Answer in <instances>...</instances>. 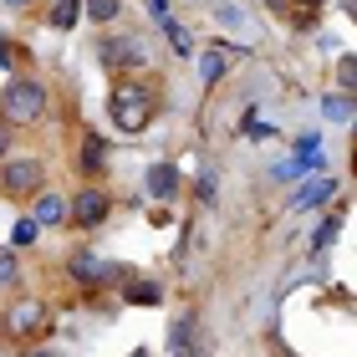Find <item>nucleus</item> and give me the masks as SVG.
Segmentation results:
<instances>
[{"instance_id":"nucleus-16","label":"nucleus","mask_w":357,"mask_h":357,"mask_svg":"<svg viewBox=\"0 0 357 357\" xmlns=\"http://www.w3.org/2000/svg\"><path fill=\"white\" fill-rule=\"evenodd\" d=\"M158 31H164V41L174 46V56H194V52H199V46H194V36L174 21V15H164V21H158Z\"/></svg>"},{"instance_id":"nucleus-4","label":"nucleus","mask_w":357,"mask_h":357,"mask_svg":"<svg viewBox=\"0 0 357 357\" xmlns=\"http://www.w3.org/2000/svg\"><path fill=\"white\" fill-rule=\"evenodd\" d=\"M67 271L77 275V286H82V291H107V286H123L128 275H133L128 266L102 261L97 250H72V255H67Z\"/></svg>"},{"instance_id":"nucleus-33","label":"nucleus","mask_w":357,"mask_h":357,"mask_svg":"<svg viewBox=\"0 0 357 357\" xmlns=\"http://www.w3.org/2000/svg\"><path fill=\"white\" fill-rule=\"evenodd\" d=\"M174 357H199V347H184V352H174Z\"/></svg>"},{"instance_id":"nucleus-9","label":"nucleus","mask_w":357,"mask_h":357,"mask_svg":"<svg viewBox=\"0 0 357 357\" xmlns=\"http://www.w3.org/2000/svg\"><path fill=\"white\" fill-rule=\"evenodd\" d=\"M107 164H112V143H107V133L87 128V133L77 138V169H82L87 178H102V174H107Z\"/></svg>"},{"instance_id":"nucleus-15","label":"nucleus","mask_w":357,"mask_h":357,"mask_svg":"<svg viewBox=\"0 0 357 357\" xmlns=\"http://www.w3.org/2000/svg\"><path fill=\"white\" fill-rule=\"evenodd\" d=\"M77 21H82V0H52L46 6V26L52 31H77Z\"/></svg>"},{"instance_id":"nucleus-14","label":"nucleus","mask_w":357,"mask_h":357,"mask_svg":"<svg viewBox=\"0 0 357 357\" xmlns=\"http://www.w3.org/2000/svg\"><path fill=\"white\" fill-rule=\"evenodd\" d=\"M321 118L337 123V128H347V123L357 118V102H352L347 92H321Z\"/></svg>"},{"instance_id":"nucleus-22","label":"nucleus","mask_w":357,"mask_h":357,"mask_svg":"<svg viewBox=\"0 0 357 357\" xmlns=\"http://www.w3.org/2000/svg\"><path fill=\"white\" fill-rule=\"evenodd\" d=\"M21 286V266H15V250H0V291Z\"/></svg>"},{"instance_id":"nucleus-7","label":"nucleus","mask_w":357,"mask_h":357,"mask_svg":"<svg viewBox=\"0 0 357 357\" xmlns=\"http://www.w3.org/2000/svg\"><path fill=\"white\" fill-rule=\"evenodd\" d=\"M235 56H240V46H230V41H209V46H199V52H194V61H199V87H204V92L220 87L225 77H230Z\"/></svg>"},{"instance_id":"nucleus-27","label":"nucleus","mask_w":357,"mask_h":357,"mask_svg":"<svg viewBox=\"0 0 357 357\" xmlns=\"http://www.w3.org/2000/svg\"><path fill=\"white\" fill-rule=\"evenodd\" d=\"M312 153H321V133H301L296 138V158H312Z\"/></svg>"},{"instance_id":"nucleus-23","label":"nucleus","mask_w":357,"mask_h":357,"mask_svg":"<svg viewBox=\"0 0 357 357\" xmlns=\"http://www.w3.org/2000/svg\"><path fill=\"white\" fill-rule=\"evenodd\" d=\"M215 21H220L225 31H240V26H245V10L230 6V0H215Z\"/></svg>"},{"instance_id":"nucleus-6","label":"nucleus","mask_w":357,"mask_h":357,"mask_svg":"<svg viewBox=\"0 0 357 357\" xmlns=\"http://www.w3.org/2000/svg\"><path fill=\"white\" fill-rule=\"evenodd\" d=\"M112 215V194L102 184H87L77 189V199H67V225H77V230H97V225H107Z\"/></svg>"},{"instance_id":"nucleus-34","label":"nucleus","mask_w":357,"mask_h":357,"mask_svg":"<svg viewBox=\"0 0 357 357\" xmlns=\"http://www.w3.org/2000/svg\"><path fill=\"white\" fill-rule=\"evenodd\" d=\"M128 357H153V352H149V347H133V352H128Z\"/></svg>"},{"instance_id":"nucleus-21","label":"nucleus","mask_w":357,"mask_h":357,"mask_svg":"<svg viewBox=\"0 0 357 357\" xmlns=\"http://www.w3.org/2000/svg\"><path fill=\"white\" fill-rule=\"evenodd\" d=\"M36 240H41V225H36V220H31V215H26V220H15V230H10V245H15V250L36 245Z\"/></svg>"},{"instance_id":"nucleus-29","label":"nucleus","mask_w":357,"mask_h":357,"mask_svg":"<svg viewBox=\"0 0 357 357\" xmlns=\"http://www.w3.org/2000/svg\"><path fill=\"white\" fill-rule=\"evenodd\" d=\"M169 6H174V0H149V15H153V21H164V15H174Z\"/></svg>"},{"instance_id":"nucleus-12","label":"nucleus","mask_w":357,"mask_h":357,"mask_svg":"<svg viewBox=\"0 0 357 357\" xmlns=\"http://www.w3.org/2000/svg\"><path fill=\"white\" fill-rule=\"evenodd\" d=\"M337 189H342V184L321 174V178H312L306 189H296V199H291V209H321V204H332V199H337Z\"/></svg>"},{"instance_id":"nucleus-31","label":"nucleus","mask_w":357,"mask_h":357,"mask_svg":"<svg viewBox=\"0 0 357 357\" xmlns=\"http://www.w3.org/2000/svg\"><path fill=\"white\" fill-rule=\"evenodd\" d=\"M0 6H10V10H26V6H31V0H0Z\"/></svg>"},{"instance_id":"nucleus-5","label":"nucleus","mask_w":357,"mask_h":357,"mask_svg":"<svg viewBox=\"0 0 357 357\" xmlns=\"http://www.w3.org/2000/svg\"><path fill=\"white\" fill-rule=\"evenodd\" d=\"M97 56H102L107 72H143L149 67V46H143V36H102L97 41Z\"/></svg>"},{"instance_id":"nucleus-35","label":"nucleus","mask_w":357,"mask_h":357,"mask_svg":"<svg viewBox=\"0 0 357 357\" xmlns=\"http://www.w3.org/2000/svg\"><path fill=\"white\" fill-rule=\"evenodd\" d=\"M31 357H61V352H31Z\"/></svg>"},{"instance_id":"nucleus-13","label":"nucleus","mask_w":357,"mask_h":357,"mask_svg":"<svg viewBox=\"0 0 357 357\" xmlns=\"http://www.w3.org/2000/svg\"><path fill=\"white\" fill-rule=\"evenodd\" d=\"M123 301L128 306H158L164 301V286H158L153 275H128L123 281Z\"/></svg>"},{"instance_id":"nucleus-18","label":"nucleus","mask_w":357,"mask_h":357,"mask_svg":"<svg viewBox=\"0 0 357 357\" xmlns=\"http://www.w3.org/2000/svg\"><path fill=\"white\" fill-rule=\"evenodd\" d=\"M337 230H342V209H332V215H327V220H321L317 230H312V250H317V255H321V250H332Z\"/></svg>"},{"instance_id":"nucleus-8","label":"nucleus","mask_w":357,"mask_h":357,"mask_svg":"<svg viewBox=\"0 0 357 357\" xmlns=\"http://www.w3.org/2000/svg\"><path fill=\"white\" fill-rule=\"evenodd\" d=\"M143 189H149L153 204H174L178 194H184V174H178V164H169V158H153V164L143 169Z\"/></svg>"},{"instance_id":"nucleus-20","label":"nucleus","mask_w":357,"mask_h":357,"mask_svg":"<svg viewBox=\"0 0 357 357\" xmlns=\"http://www.w3.org/2000/svg\"><path fill=\"white\" fill-rule=\"evenodd\" d=\"M184 347H194V317H178L169 327V352H184Z\"/></svg>"},{"instance_id":"nucleus-2","label":"nucleus","mask_w":357,"mask_h":357,"mask_svg":"<svg viewBox=\"0 0 357 357\" xmlns=\"http://www.w3.org/2000/svg\"><path fill=\"white\" fill-rule=\"evenodd\" d=\"M0 118H6L10 128H36L46 118V87H41V77L15 72L10 82L0 87Z\"/></svg>"},{"instance_id":"nucleus-19","label":"nucleus","mask_w":357,"mask_h":357,"mask_svg":"<svg viewBox=\"0 0 357 357\" xmlns=\"http://www.w3.org/2000/svg\"><path fill=\"white\" fill-rule=\"evenodd\" d=\"M337 92L357 97V56H352V52H342V56H337Z\"/></svg>"},{"instance_id":"nucleus-32","label":"nucleus","mask_w":357,"mask_h":357,"mask_svg":"<svg viewBox=\"0 0 357 357\" xmlns=\"http://www.w3.org/2000/svg\"><path fill=\"white\" fill-rule=\"evenodd\" d=\"M266 6H271L275 15H286V0H266Z\"/></svg>"},{"instance_id":"nucleus-30","label":"nucleus","mask_w":357,"mask_h":357,"mask_svg":"<svg viewBox=\"0 0 357 357\" xmlns=\"http://www.w3.org/2000/svg\"><path fill=\"white\" fill-rule=\"evenodd\" d=\"M149 220H153V225H169L174 215H169V204H153V209H149Z\"/></svg>"},{"instance_id":"nucleus-17","label":"nucleus","mask_w":357,"mask_h":357,"mask_svg":"<svg viewBox=\"0 0 357 357\" xmlns=\"http://www.w3.org/2000/svg\"><path fill=\"white\" fill-rule=\"evenodd\" d=\"M123 15V0H82V21L92 26H112Z\"/></svg>"},{"instance_id":"nucleus-26","label":"nucleus","mask_w":357,"mask_h":357,"mask_svg":"<svg viewBox=\"0 0 357 357\" xmlns=\"http://www.w3.org/2000/svg\"><path fill=\"white\" fill-rule=\"evenodd\" d=\"M194 189H199V204H204V209L215 204V169H209V164L199 169V184H194Z\"/></svg>"},{"instance_id":"nucleus-3","label":"nucleus","mask_w":357,"mask_h":357,"mask_svg":"<svg viewBox=\"0 0 357 357\" xmlns=\"http://www.w3.org/2000/svg\"><path fill=\"white\" fill-rule=\"evenodd\" d=\"M46 189V164L36 153H15V158H0V194L15 204H31L36 194Z\"/></svg>"},{"instance_id":"nucleus-25","label":"nucleus","mask_w":357,"mask_h":357,"mask_svg":"<svg viewBox=\"0 0 357 357\" xmlns=\"http://www.w3.org/2000/svg\"><path fill=\"white\" fill-rule=\"evenodd\" d=\"M0 67H6L10 77L21 72V52H15V41H10V36H0Z\"/></svg>"},{"instance_id":"nucleus-28","label":"nucleus","mask_w":357,"mask_h":357,"mask_svg":"<svg viewBox=\"0 0 357 357\" xmlns=\"http://www.w3.org/2000/svg\"><path fill=\"white\" fill-rule=\"evenodd\" d=\"M10 143H15V128L0 118V158H10Z\"/></svg>"},{"instance_id":"nucleus-1","label":"nucleus","mask_w":357,"mask_h":357,"mask_svg":"<svg viewBox=\"0 0 357 357\" xmlns=\"http://www.w3.org/2000/svg\"><path fill=\"white\" fill-rule=\"evenodd\" d=\"M158 107H164V97L153 92V82H143V77H118L112 92H107V118H112V128H118L123 138L149 133Z\"/></svg>"},{"instance_id":"nucleus-24","label":"nucleus","mask_w":357,"mask_h":357,"mask_svg":"<svg viewBox=\"0 0 357 357\" xmlns=\"http://www.w3.org/2000/svg\"><path fill=\"white\" fill-rule=\"evenodd\" d=\"M321 6H327V0H286V10H296V26H312Z\"/></svg>"},{"instance_id":"nucleus-11","label":"nucleus","mask_w":357,"mask_h":357,"mask_svg":"<svg viewBox=\"0 0 357 357\" xmlns=\"http://www.w3.org/2000/svg\"><path fill=\"white\" fill-rule=\"evenodd\" d=\"M31 204H36V209H31V220H36L41 230H56V225H67V199H61V194L41 189V194H36Z\"/></svg>"},{"instance_id":"nucleus-10","label":"nucleus","mask_w":357,"mask_h":357,"mask_svg":"<svg viewBox=\"0 0 357 357\" xmlns=\"http://www.w3.org/2000/svg\"><path fill=\"white\" fill-rule=\"evenodd\" d=\"M10 337H46V306L36 296H26V301H15V312H10Z\"/></svg>"}]
</instances>
